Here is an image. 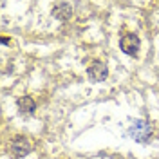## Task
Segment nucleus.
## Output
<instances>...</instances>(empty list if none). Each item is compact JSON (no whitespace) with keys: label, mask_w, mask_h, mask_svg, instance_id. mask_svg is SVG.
<instances>
[{"label":"nucleus","mask_w":159,"mask_h":159,"mask_svg":"<svg viewBox=\"0 0 159 159\" xmlns=\"http://www.w3.org/2000/svg\"><path fill=\"white\" fill-rule=\"evenodd\" d=\"M129 136L132 139H136L138 143H148L150 136H152V127H150L148 121H145V119H136V121L130 123Z\"/></svg>","instance_id":"obj_1"},{"label":"nucleus","mask_w":159,"mask_h":159,"mask_svg":"<svg viewBox=\"0 0 159 159\" xmlns=\"http://www.w3.org/2000/svg\"><path fill=\"white\" fill-rule=\"evenodd\" d=\"M121 51L125 52V54H129V56H136L138 54V51H139V38L136 36V34H127V36H123L121 38Z\"/></svg>","instance_id":"obj_2"},{"label":"nucleus","mask_w":159,"mask_h":159,"mask_svg":"<svg viewBox=\"0 0 159 159\" xmlns=\"http://www.w3.org/2000/svg\"><path fill=\"white\" fill-rule=\"evenodd\" d=\"M11 150H13V154L16 157H24V156H27L31 150H33V145H31V141L27 138L18 136V138H15V141H13Z\"/></svg>","instance_id":"obj_3"},{"label":"nucleus","mask_w":159,"mask_h":159,"mask_svg":"<svg viewBox=\"0 0 159 159\" xmlns=\"http://www.w3.org/2000/svg\"><path fill=\"white\" fill-rule=\"evenodd\" d=\"M89 76L92 81H103V80L109 76V70H107V65L105 63H99V61H94L89 67Z\"/></svg>","instance_id":"obj_4"},{"label":"nucleus","mask_w":159,"mask_h":159,"mask_svg":"<svg viewBox=\"0 0 159 159\" xmlns=\"http://www.w3.org/2000/svg\"><path fill=\"white\" fill-rule=\"evenodd\" d=\"M52 15H54V18H58V20H67L72 15V7H70L69 4H65V2H60V4L54 6Z\"/></svg>","instance_id":"obj_5"},{"label":"nucleus","mask_w":159,"mask_h":159,"mask_svg":"<svg viewBox=\"0 0 159 159\" xmlns=\"http://www.w3.org/2000/svg\"><path fill=\"white\" fill-rule=\"evenodd\" d=\"M18 109L22 110V112H25V114H31V112H34V109H36V103H34L33 98L24 96V98L18 99Z\"/></svg>","instance_id":"obj_6"}]
</instances>
